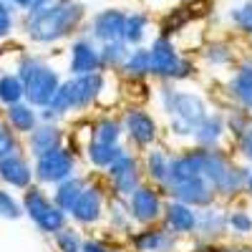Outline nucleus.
<instances>
[{"mask_svg":"<svg viewBox=\"0 0 252 252\" xmlns=\"http://www.w3.org/2000/svg\"><path fill=\"white\" fill-rule=\"evenodd\" d=\"M89 5L86 0H66L51 10H38V13H20L18 31L31 46L38 48H53L58 43H66L73 35L83 31L89 20Z\"/></svg>","mask_w":252,"mask_h":252,"instance_id":"1","label":"nucleus"},{"mask_svg":"<svg viewBox=\"0 0 252 252\" xmlns=\"http://www.w3.org/2000/svg\"><path fill=\"white\" fill-rule=\"evenodd\" d=\"M152 96L157 98V106L166 119V134H169V139H174L179 146L192 144L194 126L209 111L207 98L197 91L182 89V83H172V81L157 83V91Z\"/></svg>","mask_w":252,"mask_h":252,"instance_id":"2","label":"nucleus"},{"mask_svg":"<svg viewBox=\"0 0 252 252\" xmlns=\"http://www.w3.org/2000/svg\"><path fill=\"white\" fill-rule=\"evenodd\" d=\"M13 71L20 76V81H23L26 101L33 103L35 109L48 106L53 94L58 91L61 81H63L61 71L43 53H35V51H20L15 56Z\"/></svg>","mask_w":252,"mask_h":252,"instance_id":"3","label":"nucleus"},{"mask_svg":"<svg viewBox=\"0 0 252 252\" xmlns=\"http://www.w3.org/2000/svg\"><path fill=\"white\" fill-rule=\"evenodd\" d=\"M149 66H152V81L164 83V81H172V83H187L197 78L199 73V63L184 53L179 48V43L174 38L157 33L149 38Z\"/></svg>","mask_w":252,"mask_h":252,"instance_id":"4","label":"nucleus"},{"mask_svg":"<svg viewBox=\"0 0 252 252\" xmlns=\"http://www.w3.org/2000/svg\"><path fill=\"white\" fill-rule=\"evenodd\" d=\"M109 187L103 182L101 174H91L86 189L81 192V197L76 199V204L71 207V222L81 229H101L103 220H106V207H109Z\"/></svg>","mask_w":252,"mask_h":252,"instance_id":"5","label":"nucleus"},{"mask_svg":"<svg viewBox=\"0 0 252 252\" xmlns=\"http://www.w3.org/2000/svg\"><path fill=\"white\" fill-rule=\"evenodd\" d=\"M121 116V126H124V144L131 146L134 152H144L149 146L159 144L161 141V124L159 119L146 109L141 103H129L124 106V111L119 114Z\"/></svg>","mask_w":252,"mask_h":252,"instance_id":"6","label":"nucleus"},{"mask_svg":"<svg viewBox=\"0 0 252 252\" xmlns=\"http://www.w3.org/2000/svg\"><path fill=\"white\" fill-rule=\"evenodd\" d=\"M78 154H81V149H78L73 141H68V144L58 146V149H53V152H48V154H43V157L33 159L35 182L51 189L53 184L73 177L76 172H81V159H78Z\"/></svg>","mask_w":252,"mask_h":252,"instance_id":"7","label":"nucleus"},{"mask_svg":"<svg viewBox=\"0 0 252 252\" xmlns=\"http://www.w3.org/2000/svg\"><path fill=\"white\" fill-rule=\"evenodd\" d=\"M103 182H106L109 192L116 194V197H129L134 189L144 182V174H141V157L139 152H134L131 146L124 144V149L119 152V157L111 161V166L101 174Z\"/></svg>","mask_w":252,"mask_h":252,"instance_id":"8","label":"nucleus"},{"mask_svg":"<svg viewBox=\"0 0 252 252\" xmlns=\"http://www.w3.org/2000/svg\"><path fill=\"white\" fill-rule=\"evenodd\" d=\"M129 202V212L136 227H146V224H157L161 222L164 215V204H166V194L164 189L152 184V182H141L134 192L126 197Z\"/></svg>","mask_w":252,"mask_h":252,"instance_id":"9","label":"nucleus"},{"mask_svg":"<svg viewBox=\"0 0 252 252\" xmlns=\"http://www.w3.org/2000/svg\"><path fill=\"white\" fill-rule=\"evenodd\" d=\"M182 237L169 232L161 222L134 227V232L126 237V247L131 252H179Z\"/></svg>","mask_w":252,"mask_h":252,"instance_id":"10","label":"nucleus"},{"mask_svg":"<svg viewBox=\"0 0 252 252\" xmlns=\"http://www.w3.org/2000/svg\"><path fill=\"white\" fill-rule=\"evenodd\" d=\"M101 68V51L94 38L86 33H78L68 40L66 51V73L68 76H83V73H96Z\"/></svg>","mask_w":252,"mask_h":252,"instance_id":"11","label":"nucleus"},{"mask_svg":"<svg viewBox=\"0 0 252 252\" xmlns=\"http://www.w3.org/2000/svg\"><path fill=\"white\" fill-rule=\"evenodd\" d=\"M124 20H126V10L116 8V5H106L96 13L89 15L86 26L81 33H86L89 38H94L96 43H109V40H119L124 33Z\"/></svg>","mask_w":252,"mask_h":252,"instance_id":"12","label":"nucleus"},{"mask_svg":"<svg viewBox=\"0 0 252 252\" xmlns=\"http://www.w3.org/2000/svg\"><path fill=\"white\" fill-rule=\"evenodd\" d=\"M224 98L227 103L247 109L252 103V51L242 53L235 63V68L224 78Z\"/></svg>","mask_w":252,"mask_h":252,"instance_id":"13","label":"nucleus"},{"mask_svg":"<svg viewBox=\"0 0 252 252\" xmlns=\"http://www.w3.org/2000/svg\"><path fill=\"white\" fill-rule=\"evenodd\" d=\"M71 141V131H66V126L63 124H56V121H40L35 129L23 139V149L31 159H38L43 157L58 146L68 144Z\"/></svg>","mask_w":252,"mask_h":252,"instance_id":"14","label":"nucleus"},{"mask_svg":"<svg viewBox=\"0 0 252 252\" xmlns=\"http://www.w3.org/2000/svg\"><path fill=\"white\" fill-rule=\"evenodd\" d=\"M194 240L202 242H227V204L215 199L212 204L197 209V232Z\"/></svg>","mask_w":252,"mask_h":252,"instance_id":"15","label":"nucleus"},{"mask_svg":"<svg viewBox=\"0 0 252 252\" xmlns=\"http://www.w3.org/2000/svg\"><path fill=\"white\" fill-rule=\"evenodd\" d=\"M197 53H199V68H207L212 73H229L240 58L237 43H232L229 38L207 40V43H202V48Z\"/></svg>","mask_w":252,"mask_h":252,"instance_id":"16","label":"nucleus"},{"mask_svg":"<svg viewBox=\"0 0 252 252\" xmlns=\"http://www.w3.org/2000/svg\"><path fill=\"white\" fill-rule=\"evenodd\" d=\"M35 182L33 174V159L26 154V149H20L15 154L0 157V184L13 189V192H23Z\"/></svg>","mask_w":252,"mask_h":252,"instance_id":"17","label":"nucleus"},{"mask_svg":"<svg viewBox=\"0 0 252 252\" xmlns=\"http://www.w3.org/2000/svg\"><path fill=\"white\" fill-rule=\"evenodd\" d=\"M164 194L169 197V199H179V202L194 207V209L207 207V204H212V202L217 199L215 187L204 179V174L192 177V179H184V182L166 184V187H164Z\"/></svg>","mask_w":252,"mask_h":252,"instance_id":"18","label":"nucleus"},{"mask_svg":"<svg viewBox=\"0 0 252 252\" xmlns=\"http://www.w3.org/2000/svg\"><path fill=\"white\" fill-rule=\"evenodd\" d=\"M192 144H194V146H204V149H220V146H229L224 111L209 109V111L204 114V119L194 126Z\"/></svg>","mask_w":252,"mask_h":252,"instance_id":"19","label":"nucleus"},{"mask_svg":"<svg viewBox=\"0 0 252 252\" xmlns=\"http://www.w3.org/2000/svg\"><path fill=\"white\" fill-rule=\"evenodd\" d=\"M172 154L166 144H154L149 149H144L139 157H141V174H144V182H152L157 187L164 189V184L169 182V169H172Z\"/></svg>","mask_w":252,"mask_h":252,"instance_id":"20","label":"nucleus"},{"mask_svg":"<svg viewBox=\"0 0 252 252\" xmlns=\"http://www.w3.org/2000/svg\"><path fill=\"white\" fill-rule=\"evenodd\" d=\"M161 224L169 229V232H174L177 237H182V240H187V237L194 240V232H197V209L184 204V202H179V199H169V197H166Z\"/></svg>","mask_w":252,"mask_h":252,"instance_id":"21","label":"nucleus"},{"mask_svg":"<svg viewBox=\"0 0 252 252\" xmlns=\"http://www.w3.org/2000/svg\"><path fill=\"white\" fill-rule=\"evenodd\" d=\"M103 227H106V237L114 240V242H126L134 232V220H131V212H129V202L124 197H116V194H109V207H106V220H103Z\"/></svg>","mask_w":252,"mask_h":252,"instance_id":"22","label":"nucleus"},{"mask_svg":"<svg viewBox=\"0 0 252 252\" xmlns=\"http://www.w3.org/2000/svg\"><path fill=\"white\" fill-rule=\"evenodd\" d=\"M152 26H154V18H152L149 10H144V8L126 10L121 40H124V43L129 46V48L146 46V43H149V35H152Z\"/></svg>","mask_w":252,"mask_h":252,"instance_id":"23","label":"nucleus"},{"mask_svg":"<svg viewBox=\"0 0 252 252\" xmlns=\"http://www.w3.org/2000/svg\"><path fill=\"white\" fill-rule=\"evenodd\" d=\"M0 116H3L5 124L10 126L18 136H23V139L40 124V111L33 106V103H28L26 98L13 103V106H5L3 111H0Z\"/></svg>","mask_w":252,"mask_h":252,"instance_id":"24","label":"nucleus"},{"mask_svg":"<svg viewBox=\"0 0 252 252\" xmlns=\"http://www.w3.org/2000/svg\"><path fill=\"white\" fill-rule=\"evenodd\" d=\"M91 174H94V172H86V174H83V172H76L73 177L63 179V182H58V184H53V187H51V199L63 209V212H71V207L76 204V199L81 197L83 189H86Z\"/></svg>","mask_w":252,"mask_h":252,"instance_id":"25","label":"nucleus"},{"mask_svg":"<svg viewBox=\"0 0 252 252\" xmlns=\"http://www.w3.org/2000/svg\"><path fill=\"white\" fill-rule=\"evenodd\" d=\"M121 149H124V144H101V141L89 139L81 146V154H83V159H86L89 169H94L96 174H103L111 166V161L119 157Z\"/></svg>","mask_w":252,"mask_h":252,"instance_id":"26","label":"nucleus"},{"mask_svg":"<svg viewBox=\"0 0 252 252\" xmlns=\"http://www.w3.org/2000/svg\"><path fill=\"white\" fill-rule=\"evenodd\" d=\"M89 139L101 144H124V126L119 114H98L89 121Z\"/></svg>","mask_w":252,"mask_h":252,"instance_id":"27","label":"nucleus"},{"mask_svg":"<svg viewBox=\"0 0 252 252\" xmlns=\"http://www.w3.org/2000/svg\"><path fill=\"white\" fill-rule=\"evenodd\" d=\"M121 81H152V66H149V48L136 46L129 48V56L121 63L116 73Z\"/></svg>","mask_w":252,"mask_h":252,"instance_id":"28","label":"nucleus"},{"mask_svg":"<svg viewBox=\"0 0 252 252\" xmlns=\"http://www.w3.org/2000/svg\"><path fill=\"white\" fill-rule=\"evenodd\" d=\"M227 232L229 240H237V242L252 240V212L245 204L240 202L227 204Z\"/></svg>","mask_w":252,"mask_h":252,"instance_id":"29","label":"nucleus"},{"mask_svg":"<svg viewBox=\"0 0 252 252\" xmlns=\"http://www.w3.org/2000/svg\"><path fill=\"white\" fill-rule=\"evenodd\" d=\"M20 202H23V215H26L31 222H35V220L53 204L51 189L43 187V184H38V182H33L28 189H23V192H20Z\"/></svg>","mask_w":252,"mask_h":252,"instance_id":"30","label":"nucleus"},{"mask_svg":"<svg viewBox=\"0 0 252 252\" xmlns=\"http://www.w3.org/2000/svg\"><path fill=\"white\" fill-rule=\"evenodd\" d=\"M229 28L235 31V35L245 38L252 43V0H237L227 8L224 13Z\"/></svg>","mask_w":252,"mask_h":252,"instance_id":"31","label":"nucleus"},{"mask_svg":"<svg viewBox=\"0 0 252 252\" xmlns=\"http://www.w3.org/2000/svg\"><path fill=\"white\" fill-rule=\"evenodd\" d=\"M101 51V68L106 71V73H119L121 68V63L126 61V56H129V46L124 43V40H109V43H101L98 46Z\"/></svg>","mask_w":252,"mask_h":252,"instance_id":"32","label":"nucleus"},{"mask_svg":"<svg viewBox=\"0 0 252 252\" xmlns=\"http://www.w3.org/2000/svg\"><path fill=\"white\" fill-rule=\"evenodd\" d=\"M26 98V89H23V81L20 76L10 68L0 73V106H13V103L23 101Z\"/></svg>","mask_w":252,"mask_h":252,"instance_id":"33","label":"nucleus"},{"mask_svg":"<svg viewBox=\"0 0 252 252\" xmlns=\"http://www.w3.org/2000/svg\"><path fill=\"white\" fill-rule=\"evenodd\" d=\"M71 222V217H68V212H63V209L53 202L48 209H46V212L43 215H40L35 222H33V227L38 229V232L40 235H46V237H53L56 232H58V229H63V227H66Z\"/></svg>","mask_w":252,"mask_h":252,"instance_id":"34","label":"nucleus"},{"mask_svg":"<svg viewBox=\"0 0 252 252\" xmlns=\"http://www.w3.org/2000/svg\"><path fill=\"white\" fill-rule=\"evenodd\" d=\"M224 121H227L229 141H235L240 134H245L250 126H252V111H247V109H242V106H235V103H227Z\"/></svg>","mask_w":252,"mask_h":252,"instance_id":"35","label":"nucleus"},{"mask_svg":"<svg viewBox=\"0 0 252 252\" xmlns=\"http://www.w3.org/2000/svg\"><path fill=\"white\" fill-rule=\"evenodd\" d=\"M56 252H81V245H83V229L76 227L73 222H68L63 229L51 237Z\"/></svg>","mask_w":252,"mask_h":252,"instance_id":"36","label":"nucleus"},{"mask_svg":"<svg viewBox=\"0 0 252 252\" xmlns=\"http://www.w3.org/2000/svg\"><path fill=\"white\" fill-rule=\"evenodd\" d=\"M23 202H20V197L13 192V189L8 187H0V220L5 222H18L23 220Z\"/></svg>","mask_w":252,"mask_h":252,"instance_id":"37","label":"nucleus"},{"mask_svg":"<svg viewBox=\"0 0 252 252\" xmlns=\"http://www.w3.org/2000/svg\"><path fill=\"white\" fill-rule=\"evenodd\" d=\"M20 23V10L13 8L8 0H0V43L10 40Z\"/></svg>","mask_w":252,"mask_h":252,"instance_id":"38","label":"nucleus"},{"mask_svg":"<svg viewBox=\"0 0 252 252\" xmlns=\"http://www.w3.org/2000/svg\"><path fill=\"white\" fill-rule=\"evenodd\" d=\"M23 149V136H18L10 126L5 124V119L0 116V157H8Z\"/></svg>","mask_w":252,"mask_h":252,"instance_id":"39","label":"nucleus"},{"mask_svg":"<svg viewBox=\"0 0 252 252\" xmlns=\"http://www.w3.org/2000/svg\"><path fill=\"white\" fill-rule=\"evenodd\" d=\"M229 152L235 154V159L237 161H242V164H252V126L245 131V134H240L235 141H229Z\"/></svg>","mask_w":252,"mask_h":252,"instance_id":"40","label":"nucleus"},{"mask_svg":"<svg viewBox=\"0 0 252 252\" xmlns=\"http://www.w3.org/2000/svg\"><path fill=\"white\" fill-rule=\"evenodd\" d=\"M114 240H109L106 235H83V245L81 252H114Z\"/></svg>","mask_w":252,"mask_h":252,"instance_id":"41","label":"nucleus"},{"mask_svg":"<svg viewBox=\"0 0 252 252\" xmlns=\"http://www.w3.org/2000/svg\"><path fill=\"white\" fill-rule=\"evenodd\" d=\"M220 252H252V242H237V240H232V242H222V250Z\"/></svg>","mask_w":252,"mask_h":252,"instance_id":"42","label":"nucleus"},{"mask_svg":"<svg viewBox=\"0 0 252 252\" xmlns=\"http://www.w3.org/2000/svg\"><path fill=\"white\" fill-rule=\"evenodd\" d=\"M61 3H66V0H33V5L28 8L31 13H38V10H51V8H56V5H61Z\"/></svg>","mask_w":252,"mask_h":252,"instance_id":"43","label":"nucleus"},{"mask_svg":"<svg viewBox=\"0 0 252 252\" xmlns=\"http://www.w3.org/2000/svg\"><path fill=\"white\" fill-rule=\"evenodd\" d=\"M8 3H10L13 8H18L20 13H26V10L33 5V0H8Z\"/></svg>","mask_w":252,"mask_h":252,"instance_id":"44","label":"nucleus"},{"mask_svg":"<svg viewBox=\"0 0 252 252\" xmlns=\"http://www.w3.org/2000/svg\"><path fill=\"white\" fill-rule=\"evenodd\" d=\"M245 197L252 199V164L247 166V182H245Z\"/></svg>","mask_w":252,"mask_h":252,"instance_id":"45","label":"nucleus"},{"mask_svg":"<svg viewBox=\"0 0 252 252\" xmlns=\"http://www.w3.org/2000/svg\"><path fill=\"white\" fill-rule=\"evenodd\" d=\"M114 252H131V250H129V247H124V245H119V242H116V245H114Z\"/></svg>","mask_w":252,"mask_h":252,"instance_id":"46","label":"nucleus"},{"mask_svg":"<svg viewBox=\"0 0 252 252\" xmlns=\"http://www.w3.org/2000/svg\"><path fill=\"white\" fill-rule=\"evenodd\" d=\"M146 3H159V0H146Z\"/></svg>","mask_w":252,"mask_h":252,"instance_id":"47","label":"nucleus"},{"mask_svg":"<svg viewBox=\"0 0 252 252\" xmlns=\"http://www.w3.org/2000/svg\"><path fill=\"white\" fill-rule=\"evenodd\" d=\"M0 56H3V43H0Z\"/></svg>","mask_w":252,"mask_h":252,"instance_id":"48","label":"nucleus"},{"mask_svg":"<svg viewBox=\"0 0 252 252\" xmlns=\"http://www.w3.org/2000/svg\"><path fill=\"white\" fill-rule=\"evenodd\" d=\"M247 111H252V103H250V106H247Z\"/></svg>","mask_w":252,"mask_h":252,"instance_id":"49","label":"nucleus"}]
</instances>
